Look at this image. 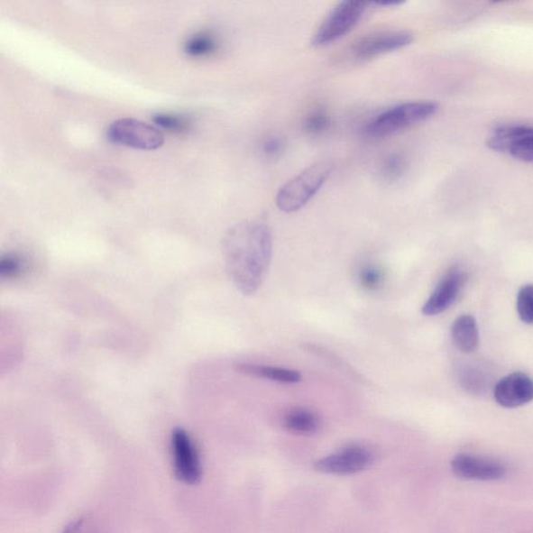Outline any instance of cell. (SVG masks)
Returning a JSON list of instances; mask_svg holds the SVG:
<instances>
[{
	"instance_id": "cell-1",
	"label": "cell",
	"mask_w": 533,
	"mask_h": 533,
	"mask_svg": "<svg viewBox=\"0 0 533 533\" xmlns=\"http://www.w3.org/2000/svg\"><path fill=\"white\" fill-rule=\"evenodd\" d=\"M228 271L244 295L262 286L272 259L273 240L264 220L242 222L229 229L225 239Z\"/></svg>"
},
{
	"instance_id": "cell-2",
	"label": "cell",
	"mask_w": 533,
	"mask_h": 533,
	"mask_svg": "<svg viewBox=\"0 0 533 533\" xmlns=\"http://www.w3.org/2000/svg\"><path fill=\"white\" fill-rule=\"evenodd\" d=\"M335 165L332 161L322 160L297 174L276 195V206L283 213H294L306 207L326 183Z\"/></svg>"
},
{
	"instance_id": "cell-3",
	"label": "cell",
	"mask_w": 533,
	"mask_h": 533,
	"mask_svg": "<svg viewBox=\"0 0 533 533\" xmlns=\"http://www.w3.org/2000/svg\"><path fill=\"white\" fill-rule=\"evenodd\" d=\"M437 111L438 105L434 101H409L397 105L371 120L366 133L375 139L393 136L435 116Z\"/></svg>"
},
{
	"instance_id": "cell-4",
	"label": "cell",
	"mask_w": 533,
	"mask_h": 533,
	"mask_svg": "<svg viewBox=\"0 0 533 533\" xmlns=\"http://www.w3.org/2000/svg\"><path fill=\"white\" fill-rule=\"evenodd\" d=\"M369 5L367 2L355 0H347L336 5L316 31L312 39L313 46L324 47L348 35L360 23Z\"/></svg>"
},
{
	"instance_id": "cell-5",
	"label": "cell",
	"mask_w": 533,
	"mask_h": 533,
	"mask_svg": "<svg viewBox=\"0 0 533 533\" xmlns=\"http://www.w3.org/2000/svg\"><path fill=\"white\" fill-rule=\"evenodd\" d=\"M112 143L140 151H155L164 144V134L158 127L133 118L115 120L107 128Z\"/></svg>"
},
{
	"instance_id": "cell-6",
	"label": "cell",
	"mask_w": 533,
	"mask_h": 533,
	"mask_svg": "<svg viewBox=\"0 0 533 533\" xmlns=\"http://www.w3.org/2000/svg\"><path fill=\"white\" fill-rule=\"evenodd\" d=\"M171 450L175 476L181 482L198 484L202 477L199 452L193 438L185 429L173 430Z\"/></svg>"
},
{
	"instance_id": "cell-7",
	"label": "cell",
	"mask_w": 533,
	"mask_h": 533,
	"mask_svg": "<svg viewBox=\"0 0 533 533\" xmlns=\"http://www.w3.org/2000/svg\"><path fill=\"white\" fill-rule=\"evenodd\" d=\"M413 42V33L408 31L372 32L357 40L351 52L356 59L368 60L402 50Z\"/></svg>"
},
{
	"instance_id": "cell-8",
	"label": "cell",
	"mask_w": 533,
	"mask_h": 533,
	"mask_svg": "<svg viewBox=\"0 0 533 533\" xmlns=\"http://www.w3.org/2000/svg\"><path fill=\"white\" fill-rule=\"evenodd\" d=\"M373 455L366 447L351 445L334 455L322 458L315 468L322 473L351 475L365 470L372 463Z\"/></svg>"
},
{
	"instance_id": "cell-9",
	"label": "cell",
	"mask_w": 533,
	"mask_h": 533,
	"mask_svg": "<svg viewBox=\"0 0 533 533\" xmlns=\"http://www.w3.org/2000/svg\"><path fill=\"white\" fill-rule=\"evenodd\" d=\"M451 469L460 478L468 481H498L506 474L505 465L494 458L461 454L451 462Z\"/></svg>"
},
{
	"instance_id": "cell-10",
	"label": "cell",
	"mask_w": 533,
	"mask_h": 533,
	"mask_svg": "<svg viewBox=\"0 0 533 533\" xmlns=\"http://www.w3.org/2000/svg\"><path fill=\"white\" fill-rule=\"evenodd\" d=\"M467 276L460 267H454L444 275L438 285L424 303L422 313L425 316H437L447 310L460 295Z\"/></svg>"
},
{
	"instance_id": "cell-11",
	"label": "cell",
	"mask_w": 533,
	"mask_h": 533,
	"mask_svg": "<svg viewBox=\"0 0 533 533\" xmlns=\"http://www.w3.org/2000/svg\"><path fill=\"white\" fill-rule=\"evenodd\" d=\"M494 397L505 409L522 407L533 400V380L522 372L506 375L497 382Z\"/></svg>"
},
{
	"instance_id": "cell-12",
	"label": "cell",
	"mask_w": 533,
	"mask_h": 533,
	"mask_svg": "<svg viewBox=\"0 0 533 533\" xmlns=\"http://www.w3.org/2000/svg\"><path fill=\"white\" fill-rule=\"evenodd\" d=\"M533 133V126L525 124H502L492 130L488 139L491 150L509 153L511 147Z\"/></svg>"
},
{
	"instance_id": "cell-13",
	"label": "cell",
	"mask_w": 533,
	"mask_h": 533,
	"mask_svg": "<svg viewBox=\"0 0 533 533\" xmlns=\"http://www.w3.org/2000/svg\"><path fill=\"white\" fill-rule=\"evenodd\" d=\"M455 345L464 354L474 353L479 346V329L474 317H458L451 329Z\"/></svg>"
},
{
	"instance_id": "cell-14",
	"label": "cell",
	"mask_w": 533,
	"mask_h": 533,
	"mask_svg": "<svg viewBox=\"0 0 533 533\" xmlns=\"http://www.w3.org/2000/svg\"><path fill=\"white\" fill-rule=\"evenodd\" d=\"M238 370L241 373L286 384L297 383L302 379L299 371L281 367L242 363V365H239Z\"/></svg>"
},
{
	"instance_id": "cell-15",
	"label": "cell",
	"mask_w": 533,
	"mask_h": 533,
	"mask_svg": "<svg viewBox=\"0 0 533 533\" xmlns=\"http://www.w3.org/2000/svg\"><path fill=\"white\" fill-rule=\"evenodd\" d=\"M283 427L291 433L301 436L313 435L320 427V419L314 411L294 409L288 411L282 419Z\"/></svg>"
},
{
	"instance_id": "cell-16",
	"label": "cell",
	"mask_w": 533,
	"mask_h": 533,
	"mask_svg": "<svg viewBox=\"0 0 533 533\" xmlns=\"http://www.w3.org/2000/svg\"><path fill=\"white\" fill-rule=\"evenodd\" d=\"M217 47V41L210 33L200 32L188 40L185 51L191 57H206L211 55Z\"/></svg>"
},
{
	"instance_id": "cell-17",
	"label": "cell",
	"mask_w": 533,
	"mask_h": 533,
	"mask_svg": "<svg viewBox=\"0 0 533 533\" xmlns=\"http://www.w3.org/2000/svg\"><path fill=\"white\" fill-rule=\"evenodd\" d=\"M406 160L400 153H390L384 158L381 165V173L388 180L400 179L406 171Z\"/></svg>"
},
{
	"instance_id": "cell-18",
	"label": "cell",
	"mask_w": 533,
	"mask_h": 533,
	"mask_svg": "<svg viewBox=\"0 0 533 533\" xmlns=\"http://www.w3.org/2000/svg\"><path fill=\"white\" fill-rule=\"evenodd\" d=\"M330 124L332 120L328 113L322 107H317L308 115L303 127L309 134H320L328 130Z\"/></svg>"
},
{
	"instance_id": "cell-19",
	"label": "cell",
	"mask_w": 533,
	"mask_h": 533,
	"mask_svg": "<svg viewBox=\"0 0 533 533\" xmlns=\"http://www.w3.org/2000/svg\"><path fill=\"white\" fill-rule=\"evenodd\" d=\"M517 312L526 324H533V285L519 289L517 296Z\"/></svg>"
},
{
	"instance_id": "cell-20",
	"label": "cell",
	"mask_w": 533,
	"mask_h": 533,
	"mask_svg": "<svg viewBox=\"0 0 533 533\" xmlns=\"http://www.w3.org/2000/svg\"><path fill=\"white\" fill-rule=\"evenodd\" d=\"M359 280L363 289L374 291V289L381 287L384 274L379 267L368 265L361 270Z\"/></svg>"
},
{
	"instance_id": "cell-21",
	"label": "cell",
	"mask_w": 533,
	"mask_h": 533,
	"mask_svg": "<svg viewBox=\"0 0 533 533\" xmlns=\"http://www.w3.org/2000/svg\"><path fill=\"white\" fill-rule=\"evenodd\" d=\"M23 270V260L16 254H8L3 256L2 262H0V272L3 278H15L22 273Z\"/></svg>"
},
{
	"instance_id": "cell-22",
	"label": "cell",
	"mask_w": 533,
	"mask_h": 533,
	"mask_svg": "<svg viewBox=\"0 0 533 533\" xmlns=\"http://www.w3.org/2000/svg\"><path fill=\"white\" fill-rule=\"evenodd\" d=\"M509 153L517 160L533 163V133L512 146Z\"/></svg>"
},
{
	"instance_id": "cell-23",
	"label": "cell",
	"mask_w": 533,
	"mask_h": 533,
	"mask_svg": "<svg viewBox=\"0 0 533 533\" xmlns=\"http://www.w3.org/2000/svg\"><path fill=\"white\" fill-rule=\"evenodd\" d=\"M152 120L155 125L164 128V130L179 132L185 130L187 127L186 121L180 117L174 116V115L157 114L154 115Z\"/></svg>"
},
{
	"instance_id": "cell-24",
	"label": "cell",
	"mask_w": 533,
	"mask_h": 533,
	"mask_svg": "<svg viewBox=\"0 0 533 533\" xmlns=\"http://www.w3.org/2000/svg\"><path fill=\"white\" fill-rule=\"evenodd\" d=\"M285 151V141L279 136H270L262 142L261 152L268 160L278 159Z\"/></svg>"
},
{
	"instance_id": "cell-25",
	"label": "cell",
	"mask_w": 533,
	"mask_h": 533,
	"mask_svg": "<svg viewBox=\"0 0 533 533\" xmlns=\"http://www.w3.org/2000/svg\"><path fill=\"white\" fill-rule=\"evenodd\" d=\"M86 525V519L84 518L74 519L73 522L67 526L63 533H84Z\"/></svg>"
},
{
	"instance_id": "cell-26",
	"label": "cell",
	"mask_w": 533,
	"mask_h": 533,
	"mask_svg": "<svg viewBox=\"0 0 533 533\" xmlns=\"http://www.w3.org/2000/svg\"><path fill=\"white\" fill-rule=\"evenodd\" d=\"M401 2L397 0H377V2L370 3V5L384 6V8H391V6L400 5Z\"/></svg>"
}]
</instances>
